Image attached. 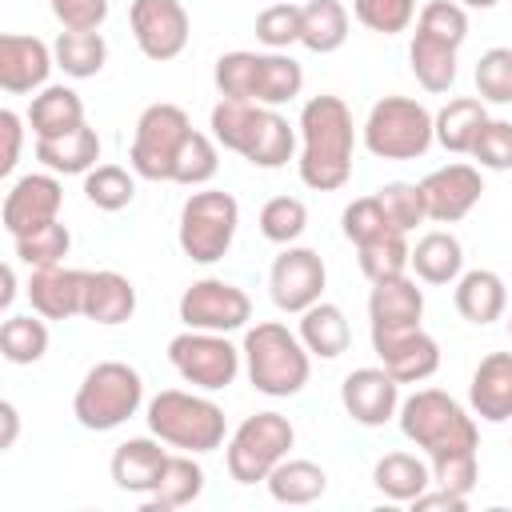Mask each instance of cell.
Segmentation results:
<instances>
[{"mask_svg": "<svg viewBox=\"0 0 512 512\" xmlns=\"http://www.w3.org/2000/svg\"><path fill=\"white\" fill-rule=\"evenodd\" d=\"M300 180L316 192H336L352 176L356 124L340 96H312L300 108Z\"/></svg>", "mask_w": 512, "mask_h": 512, "instance_id": "cell-1", "label": "cell"}, {"mask_svg": "<svg viewBox=\"0 0 512 512\" xmlns=\"http://www.w3.org/2000/svg\"><path fill=\"white\" fill-rule=\"evenodd\" d=\"M212 140L228 152H240L256 168H284L296 152V132L276 108L228 96H220L212 108Z\"/></svg>", "mask_w": 512, "mask_h": 512, "instance_id": "cell-2", "label": "cell"}, {"mask_svg": "<svg viewBox=\"0 0 512 512\" xmlns=\"http://www.w3.org/2000/svg\"><path fill=\"white\" fill-rule=\"evenodd\" d=\"M400 432L424 448L428 464H444V460H460V456H476L480 448V432L476 420L464 412L460 400H452L440 388H420L400 404Z\"/></svg>", "mask_w": 512, "mask_h": 512, "instance_id": "cell-3", "label": "cell"}, {"mask_svg": "<svg viewBox=\"0 0 512 512\" xmlns=\"http://www.w3.org/2000/svg\"><path fill=\"white\" fill-rule=\"evenodd\" d=\"M244 364H248V380L256 392L272 396V400H284V396H296L304 384H308V348L296 332H288L280 320H260L244 332Z\"/></svg>", "mask_w": 512, "mask_h": 512, "instance_id": "cell-4", "label": "cell"}, {"mask_svg": "<svg viewBox=\"0 0 512 512\" xmlns=\"http://www.w3.org/2000/svg\"><path fill=\"white\" fill-rule=\"evenodd\" d=\"M148 432L180 452H212L224 444V408L208 396L164 388L148 400Z\"/></svg>", "mask_w": 512, "mask_h": 512, "instance_id": "cell-5", "label": "cell"}, {"mask_svg": "<svg viewBox=\"0 0 512 512\" xmlns=\"http://www.w3.org/2000/svg\"><path fill=\"white\" fill-rule=\"evenodd\" d=\"M140 400H144L140 372L124 360H100L96 368L84 372L72 396V416L88 432H112L140 412Z\"/></svg>", "mask_w": 512, "mask_h": 512, "instance_id": "cell-6", "label": "cell"}, {"mask_svg": "<svg viewBox=\"0 0 512 512\" xmlns=\"http://www.w3.org/2000/svg\"><path fill=\"white\" fill-rule=\"evenodd\" d=\"M432 112L412 96H384L364 120V148L380 160H416L436 140Z\"/></svg>", "mask_w": 512, "mask_h": 512, "instance_id": "cell-7", "label": "cell"}, {"mask_svg": "<svg viewBox=\"0 0 512 512\" xmlns=\"http://www.w3.org/2000/svg\"><path fill=\"white\" fill-rule=\"evenodd\" d=\"M236 224H240V204L232 192L220 188L192 192L180 208V228H176L180 252L196 264H216L232 248Z\"/></svg>", "mask_w": 512, "mask_h": 512, "instance_id": "cell-8", "label": "cell"}, {"mask_svg": "<svg viewBox=\"0 0 512 512\" xmlns=\"http://www.w3.org/2000/svg\"><path fill=\"white\" fill-rule=\"evenodd\" d=\"M296 432L288 424V416L280 412H256V416H244L240 428L232 432L228 448H224V464H228V476L236 484H256V480H268V472L288 456Z\"/></svg>", "mask_w": 512, "mask_h": 512, "instance_id": "cell-9", "label": "cell"}, {"mask_svg": "<svg viewBox=\"0 0 512 512\" xmlns=\"http://www.w3.org/2000/svg\"><path fill=\"white\" fill-rule=\"evenodd\" d=\"M188 132H192V120L180 104H164V100L148 104L136 120V136L128 148L132 172L144 180H172V164Z\"/></svg>", "mask_w": 512, "mask_h": 512, "instance_id": "cell-10", "label": "cell"}, {"mask_svg": "<svg viewBox=\"0 0 512 512\" xmlns=\"http://www.w3.org/2000/svg\"><path fill=\"white\" fill-rule=\"evenodd\" d=\"M240 356L244 352L236 344H228V332L188 328L168 340V360L180 372V380H188L192 388H204V392L228 388L240 372Z\"/></svg>", "mask_w": 512, "mask_h": 512, "instance_id": "cell-11", "label": "cell"}, {"mask_svg": "<svg viewBox=\"0 0 512 512\" xmlns=\"http://www.w3.org/2000/svg\"><path fill=\"white\" fill-rule=\"evenodd\" d=\"M180 320L188 328H200V332H236L252 320V300L244 288L216 280V276H204V280L184 288Z\"/></svg>", "mask_w": 512, "mask_h": 512, "instance_id": "cell-12", "label": "cell"}, {"mask_svg": "<svg viewBox=\"0 0 512 512\" xmlns=\"http://www.w3.org/2000/svg\"><path fill=\"white\" fill-rule=\"evenodd\" d=\"M128 24L136 48L156 64L176 60L188 48V12L180 0H132Z\"/></svg>", "mask_w": 512, "mask_h": 512, "instance_id": "cell-13", "label": "cell"}, {"mask_svg": "<svg viewBox=\"0 0 512 512\" xmlns=\"http://www.w3.org/2000/svg\"><path fill=\"white\" fill-rule=\"evenodd\" d=\"M324 284H328V272H324L320 252H312V248L284 244V252L272 260L268 292H272V304L280 312H304V308H312L324 296Z\"/></svg>", "mask_w": 512, "mask_h": 512, "instance_id": "cell-14", "label": "cell"}, {"mask_svg": "<svg viewBox=\"0 0 512 512\" xmlns=\"http://www.w3.org/2000/svg\"><path fill=\"white\" fill-rule=\"evenodd\" d=\"M340 404L356 424L380 428L400 412V380L384 364L380 368H356L340 384Z\"/></svg>", "mask_w": 512, "mask_h": 512, "instance_id": "cell-15", "label": "cell"}, {"mask_svg": "<svg viewBox=\"0 0 512 512\" xmlns=\"http://www.w3.org/2000/svg\"><path fill=\"white\" fill-rule=\"evenodd\" d=\"M420 192H424L428 220L456 224L476 208L484 180H480V168H472V164H444L420 180Z\"/></svg>", "mask_w": 512, "mask_h": 512, "instance_id": "cell-16", "label": "cell"}, {"mask_svg": "<svg viewBox=\"0 0 512 512\" xmlns=\"http://www.w3.org/2000/svg\"><path fill=\"white\" fill-rule=\"evenodd\" d=\"M60 200H64V188H60L56 176H48V172H28V176H20V180L8 188L4 208H0L8 236L16 240V236H24V232H32V228H40V224H48V220H56V216H60Z\"/></svg>", "mask_w": 512, "mask_h": 512, "instance_id": "cell-17", "label": "cell"}, {"mask_svg": "<svg viewBox=\"0 0 512 512\" xmlns=\"http://www.w3.org/2000/svg\"><path fill=\"white\" fill-rule=\"evenodd\" d=\"M372 348L380 364L400 384H420L440 368V344L424 328H400V332H372Z\"/></svg>", "mask_w": 512, "mask_h": 512, "instance_id": "cell-18", "label": "cell"}, {"mask_svg": "<svg viewBox=\"0 0 512 512\" xmlns=\"http://www.w3.org/2000/svg\"><path fill=\"white\" fill-rule=\"evenodd\" d=\"M52 64H56V56L40 36H20V32L0 36V88L8 96L44 88Z\"/></svg>", "mask_w": 512, "mask_h": 512, "instance_id": "cell-19", "label": "cell"}, {"mask_svg": "<svg viewBox=\"0 0 512 512\" xmlns=\"http://www.w3.org/2000/svg\"><path fill=\"white\" fill-rule=\"evenodd\" d=\"M84 284H88V272H80V268H64V264L32 268V276H28L32 312H40L44 320L84 316Z\"/></svg>", "mask_w": 512, "mask_h": 512, "instance_id": "cell-20", "label": "cell"}, {"mask_svg": "<svg viewBox=\"0 0 512 512\" xmlns=\"http://www.w3.org/2000/svg\"><path fill=\"white\" fill-rule=\"evenodd\" d=\"M468 404L488 424L512 420V352H488L476 364L468 380Z\"/></svg>", "mask_w": 512, "mask_h": 512, "instance_id": "cell-21", "label": "cell"}, {"mask_svg": "<svg viewBox=\"0 0 512 512\" xmlns=\"http://www.w3.org/2000/svg\"><path fill=\"white\" fill-rule=\"evenodd\" d=\"M420 316H424V292L416 288V280H408V272L372 284V296H368L372 332L420 328Z\"/></svg>", "mask_w": 512, "mask_h": 512, "instance_id": "cell-22", "label": "cell"}, {"mask_svg": "<svg viewBox=\"0 0 512 512\" xmlns=\"http://www.w3.org/2000/svg\"><path fill=\"white\" fill-rule=\"evenodd\" d=\"M160 444H164V440H152V436H132V440L116 444V452H112V480H116V488L148 496V492L160 484L164 464H168V456H172V452H164Z\"/></svg>", "mask_w": 512, "mask_h": 512, "instance_id": "cell-23", "label": "cell"}, {"mask_svg": "<svg viewBox=\"0 0 512 512\" xmlns=\"http://www.w3.org/2000/svg\"><path fill=\"white\" fill-rule=\"evenodd\" d=\"M132 312H136V288L128 276H120L112 268L88 272V284H84V316L88 320L124 324V320H132Z\"/></svg>", "mask_w": 512, "mask_h": 512, "instance_id": "cell-24", "label": "cell"}, {"mask_svg": "<svg viewBox=\"0 0 512 512\" xmlns=\"http://www.w3.org/2000/svg\"><path fill=\"white\" fill-rule=\"evenodd\" d=\"M28 124L36 132V140L64 136L84 124V100L68 84H44L40 96H32V104H28Z\"/></svg>", "mask_w": 512, "mask_h": 512, "instance_id": "cell-25", "label": "cell"}, {"mask_svg": "<svg viewBox=\"0 0 512 512\" xmlns=\"http://www.w3.org/2000/svg\"><path fill=\"white\" fill-rule=\"evenodd\" d=\"M504 308H508V288L492 268L460 272V280H456V312L468 324H492V320L504 316Z\"/></svg>", "mask_w": 512, "mask_h": 512, "instance_id": "cell-26", "label": "cell"}, {"mask_svg": "<svg viewBox=\"0 0 512 512\" xmlns=\"http://www.w3.org/2000/svg\"><path fill=\"white\" fill-rule=\"evenodd\" d=\"M36 160L48 168V172H64V176H80V172H92L96 160H100V136L96 128L80 124L64 136H52V140H36Z\"/></svg>", "mask_w": 512, "mask_h": 512, "instance_id": "cell-27", "label": "cell"}, {"mask_svg": "<svg viewBox=\"0 0 512 512\" xmlns=\"http://www.w3.org/2000/svg\"><path fill=\"white\" fill-rule=\"evenodd\" d=\"M408 268L424 280V284H456L464 272V248L452 232H424L412 248Z\"/></svg>", "mask_w": 512, "mask_h": 512, "instance_id": "cell-28", "label": "cell"}, {"mask_svg": "<svg viewBox=\"0 0 512 512\" xmlns=\"http://www.w3.org/2000/svg\"><path fill=\"white\" fill-rule=\"evenodd\" d=\"M484 120H488L484 100H476V96H456V100H448V104L436 112L432 128H436V140H440L444 152L472 156V144H476Z\"/></svg>", "mask_w": 512, "mask_h": 512, "instance_id": "cell-29", "label": "cell"}, {"mask_svg": "<svg viewBox=\"0 0 512 512\" xmlns=\"http://www.w3.org/2000/svg\"><path fill=\"white\" fill-rule=\"evenodd\" d=\"M372 484H376L388 500L412 504L424 488H432V468H428L420 456H412V452H388V456L376 460Z\"/></svg>", "mask_w": 512, "mask_h": 512, "instance_id": "cell-30", "label": "cell"}, {"mask_svg": "<svg viewBox=\"0 0 512 512\" xmlns=\"http://www.w3.org/2000/svg\"><path fill=\"white\" fill-rule=\"evenodd\" d=\"M200 492H204V468L192 460V452L168 456L160 484H156V488L148 492V500H144V512H172V508H184V504H192Z\"/></svg>", "mask_w": 512, "mask_h": 512, "instance_id": "cell-31", "label": "cell"}, {"mask_svg": "<svg viewBox=\"0 0 512 512\" xmlns=\"http://www.w3.org/2000/svg\"><path fill=\"white\" fill-rule=\"evenodd\" d=\"M296 336H300L304 348H308L312 356H320V360H336V356L348 348V340H352L344 312H340L336 304H328V300H316L312 308L300 312V332H296Z\"/></svg>", "mask_w": 512, "mask_h": 512, "instance_id": "cell-32", "label": "cell"}, {"mask_svg": "<svg viewBox=\"0 0 512 512\" xmlns=\"http://www.w3.org/2000/svg\"><path fill=\"white\" fill-rule=\"evenodd\" d=\"M348 40V8L340 0H308L300 4V44L308 52H336Z\"/></svg>", "mask_w": 512, "mask_h": 512, "instance_id": "cell-33", "label": "cell"}, {"mask_svg": "<svg viewBox=\"0 0 512 512\" xmlns=\"http://www.w3.org/2000/svg\"><path fill=\"white\" fill-rule=\"evenodd\" d=\"M304 88V72L288 52H260L256 56V88H252V104L264 108H280L288 100H296Z\"/></svg>", "mask_w": 512, "mask_h": 512, "instance_id": "cell-34", "label": "cell"}, {"mask_svg": "<svg viewBox=\"0 0 512 512\" xmlns=\"http://www.w3.org/2000/svg\"><path fill=\"white\" fill-rule=\"evenodd\" d=\"M456 52H460L456 44H444L436 36H424V32L412 36L408 64L424 92H448L456 84Z\"/></svg>", "mask_w": 512, "mask_h": 512, "instance_id": "cell-35", "label": "cell"}, {"mask_svg": "<svg viewBox=\"0 0 512 512\" xmlns=\"http://www.w3.org/2000/svg\"><path fill=\"white\" fill-rule=\"evenodd\" d=\"M268 492H272V500H280V504H312V500H320L324 496V488H328V472L316 464V460H280L272 472H268Z\"/></svg>", "mask_w": 512, "mask_h": 512, "instance_id": "cell-36", "label": "cell"}, {"mask_svg": "<svg viewBox=\"0 0 512 512\" xmlns=\"http://www.w3.org/2000/svg\"><path fill=\"white\" fill-rule=\"evenodd\" d=\"M408 232L400 228H388L364 244H356V260H360V272L376 284V280H392V276H404L408 272V260H412V248L404 240Z\"/></svg>", "mask_w": 512, "mask_h": 512, "instance_id": "cell-37", "label": "cell"}, {"mask_svg": "<svg viewBox=\"0 0 512 512\" xmlns=\"http://www.w3.org/2000/svg\"><path fill=\"white\" fill-rule=\"evenodd\" d=\"M52 56H56V68H64V76L88 80V76H96L104 68L108 44H104L100 32H72V28H64L56 36V44H52Z\"/></svg>", "mask_w": 512, "mask_h": 512, "instance_id": "cell-38", "label": "cell"}, {"mask_svg": "<svg viewBox=\"0 0 512 512\" xmlns=\"http://www.w3.org/2000/svg\"><path fill=\"white\" fill-rule=\"evenodd\" d=\"M0 352L8 364H36L48 352V324L44 316H8L0 328Z\"/></svg>", "mask_w": 512, "mask_h": 512, "instance_id": "cell-39", "label": "cell"}, {"mask_svg": "<svg viewBox=\"0 0 512 512\" xmlns=\"http://www.w3.org/2000/svg\"><path fill=\"white\" fill-rule=\"evenodd\" d=\"M72 248V236L60 220H48L24 236H16V260L28 264V268H52V264H64Z\"/></svg>", "mask_w": 512, "mask_h": 512, "instance_id": "cell-40", "label": "cell"}, {"mask_svg": "<svg viewBox=\"0 0 512 512\" xmlns=\"http://www.w3.org/2000/svg\"><path fill=\"white\" fill-rule=\"evenodd\" d=\"M216 168H220L216 140L192 128V132H188V140H184V144H180V152H176V164H172V184H188V188L208 184V180L216 176Z\"/></svg>", "mask_w": 512, "mask_h": 512, "instance_id": "cell-41", "label": "cell"}, {"mask_svg": "<svg viewBox=\"0 0 512 512\" xmlns=\"http://www.w3.org/2000/svg\"><path fill=\"white\" fill-rule=\"evenodd\" d=\"M84 196H88L100 212H120V208L132 204L136 180H132L120 164H96L92 172H84Z\"/></svg>", "mask_w": 512, "mask_h": 512, "instance_id": "cell-42", "label": "cell"}, {"mask_svg": "<svg viewBox=\"0 0 512 512\" xmlns=\"http://www.w3.org/2000/svg\"><path fill=\"white\" fill-rule=\"evenodd\" d=\"M308 228V208L296 196H272L260 208V236L272 244H292Z\"/></svg>", "mask_w": 512, "mask_h": 512, "instance_id": "cell-43", "label": "cell"}, {"mask_svg": "<svg viewBox=\"0 0 512 512\" xmlns=\"http://www.w3.org/2000/svg\"><path fill=\"white\" fill-rule=\"evenodd\" d=\"M376 200H380L384 216L392 220V228H400V232H412L416 224H424V220H428V208H424V192H420V184L392 180V184H384V188L376 192Z\"/></svg>", "mask_w": 512, "mask_h": 512, "instance_id": "cell-44", "label": "cell"}, {"mask_svg": "<svg viewBox=\"0 0 512 512\" xmlns=\"http://www.w3.org/2000/svg\"><path fill=\"white\" fill-rule=\"evenodd\" d=\"M416 32L436 36V40L460 48V44L468 40V12H464V4H456V0H428V4L420 8V16H416Z\"/></svg>", "mask_w": 512, "mask_h": 512, "instance_id": "cell-45", "label": "cell"}, {"mask_svg": "<svg viewBox=\"0 0 512 512\" xmlns=\"http://www.w3.org/2000/svg\"><path fill=\"white\" fill-rule=\"evenodd\" d=\"M476 92L488 104H512V48H488L476 60Z\"/></svg>", "mask_w": 512, "mask_h": 512, "instance_id": "cell-46", "label": "cell"}, {"mask_svg": "<svg viewBox=\"0 0 512 512\" xmlns=\"http://www.w3.org/2000/svg\"><path fill=\"white\" fill-rule=\"evenodd\" d=\"M352 16L380 36H396L412 24L416 16V0H352Z\"/></svg>", "mask_w": 512, "mask_h": 512, "instance_id": "cell-47", "label": "cell"}, {"mask_svg": "<svg viewBox=\"0 0 512 512\" xmlns=\"http://www.w3.org/2000/svg\"><path fill=\"white\" fill-rule=\"evenodd\" d=\"M256 40L272 52H284L288 44H300V4H268L256 16Z\"/></svg>", "mask_w": 512, "mask_h": 512, "instance_id": "cell-48", "label": "cell"}, {"mask_svg": "<svg viewBox=\"0 0 512 512\" xmlns=\"http://www.w3.org/2000/svg\"><path fill=\"white\" fill-rule=\"evenodd\" d=\"M256 56L260 52H224L216 60V88L220 96L228 100H252V88H256Z\"/></svg>", "mask_w": 512, "mask_h": 512, "instance_id": "cell-49", "label": "cell"}, {"mask_svg": "<svg viewBox=\"0 0 512 512\" xmlns=\"http://www.w3.org/2000/svg\"><path fill=\"white\" fill-rule=\"evenodd\" d=\"M472 156L480 160V168H492V172H508L512 168V120H484L476 144H472Z\"/></svg>", "mask_w": 512, "mask_h": 512, "instance_id": "cell-50", "label": "cell"}, {"mask_svg": "<svg viewBox=\"0 0 512 512\" xmlns=\"http://www.w3.org/2000/svg\"><path fill=\"white\" fill-rule=\"evenodd\" d=\"M388 228H392V220L384 216V208H380L376 196H360V200H352L344 208V236L352 244H364V240H372V236H380Z\"/></svg>", "mask_w": 512, "mask_h": 512, "instance_id": "cell-51", "label": "cell"}, {"mask_svg": "<svg viewBox=\"0 0 512 512\" xmlns=\"http://www.w3.org/2000/svg\"><path fill=\"white\" fill-rule=\"evenodd\" d=\"M52 16L72 32H96L108 20V0H48Z\"/></svg>", "mask_w": 512, "mask_h": 512, "instance_id": "cell-52", "label": "cell"}, {"mask_svg": "<svg viewBox=\"0 0 512 512\" xmlns=\"http://www.w3.org/2000/svg\"><path fill=\"white\" fill-rule=\"evenodd\" d=\"M476 476H480V464L476 456H460V460H444V464H432V484L456 492V496H468L476 488Z\"/></svg>", "mask_w": 512, "mask_h": 512, "instance_id": "cell-53", "label": "cell"}, {"mask_svg": "<svg viewBox=\"0 0 512 512\" xmlns=\"http://www.w3.org/2000/svg\"><path fill=\"white\" fill-rule=\"evenodd\" d=\"M0 132H4V156H0V176H8L20 160V140H24V128H20V116L12 108L0 112Z\"/></svg>", "mask_w": 512, "mask_h": 512, "instance_id": "cell-54", "label": "cell"}, {"mask_svg": "<svg viewBox=\"0 0 512 512\" xmlns=\"http://www.w3.org/2000/svg\"><path fill=\"white\" fill-rule=\"evenodd\" d=\"M464 504H468V496H456V492H448V488H424L416 500H412V508L416 512H432V508H448V512H464Z\"/></svg>", "mask_w": 512, "mask_h": 512, "instance_id": "cell-55", "label": "cell"}, {"mask_svg": "<svg viewBox=\"0 0 512 512\" xmlns=\"http://www.w3.org/2000/svg\"><path fill=\"white\" fill-rule=\"evenodd\" d=\"M0 420H4L0 448H12V444H16V432H20V416H16V404H12V400H0Z\"/></svg>", "mask_w": 512, "mask_h": 512, "instance_id": "cell-56", "label": "cell"}, {"mask_svg": "<svg viewBox=\"0 0 512 512\" xmlns=\"http://www.w3.org/2000/svg\"><path fill=\"white\" fill-rule=\"evenodd\" d=\"M4 292H0V308H12V300H16V268L12 264H4Z\"/></svg>", "mask_w": 512, "mask_h": 512, "instance_id": "cell-57", "label": "cell"}, {"mask_svg": "<svg viewBox=\"0 0 512 512\" xmlns=\"http://www.w3.org/2000/svg\"><path fill=\"white\" fill-rule=\"evenodd\" d=\"M456 4H464V8H480V12H484V8H496L500 0H456Z\"/></svg>", "mask_w": 512, "mask_h": 512, "instance_id": "cell-58", "label": "cell"}, {"mask_svg": "<svg viewBox=\"0 0 512 512\" xmlns=\"http://www.w3.org/2000/svg\"><path fill=\"white\" fill-rule=\"evenodd\" d=\"M508 332H512V316H508Z\"/></svg>", "mask_w": 512, "mask_h": 512, "instance_id": "cell-59", "label": "cell"}]
</instances>
